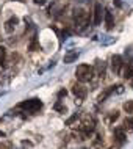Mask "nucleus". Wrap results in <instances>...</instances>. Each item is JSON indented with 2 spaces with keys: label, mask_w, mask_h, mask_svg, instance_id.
Segmentation results:
<instances>
[{
  "label": "nucleus",
  "mask_w": 133,
  "mask_h": 149,
  "mask_svg": "<svg viewBox=\"0 0 133 149\" xmlns=\"http://www.w3.org/2000/svg\"><path fill=\"white\" fill-rule=\"evenodd\" d=\"M132 88H133V82H132Z\"/></svg>",
  "instance_id": "b1692460"
},
{
  "label": "nucleus",
  "mask_w": 133,
  "mask_h": 149,
  "mask_svg": "<svg viewBox=\"0 0 133 149\" xmlns=\"http://www.w3.org/2000/svg\"><path fill=\"white\" fill-rule=\"evenodd\" d=\"M72 93H74L78 99H83L85 96H86L88 91H86V88H85L83 85H74V86H72Z\"/></svg>",
  "instance_id": "0eeeda50"
},
{
  "label": "nucleus",
  "mask_w": 133,
  "mask_h": 149,
  "mask_svg": "<svg viewBox=\"0 0 133 149\" xmlns=\"http://www.w3.org/2000/svg\"><path fill=\"white\" fill-rule=\"evenodd\" d=\"M55 110H58V111H63V110H64V107H63L61 104L58 102V104H56V105H55Z\"/></svg>",
  "instance_id": "aec40b11"
},
{
  "label": "nucleus",
  "mask_w": 133,
  "mask_h": 149,
  "mask_svg": "<svg viewBox=\"0 0 133 149\" xmlns=\"http://www.w3.org/2000/svg\"><path fill=\"white\" fill-rule=\"evenodd\" d=\"M30 50H39L38 41H36V36H33V39H31V44H30Z\"/></svg>",
  "instance_id": "dca6fc26"
},
{
  "label": "nucleus",
  "mask_w": 133,
  "mask_h": 149,
  "mask_svg": "<svg viewBox=\"0 0 133 149\" xmlns=\"http://www.w3.org/2000/svg\"><path fill=\"white\" fill-rule=\"evenodd\" d=\"M66 94H67V91L66 90H61V91L58 93V97H63V96H66Z\"/></svg>",
  "instance_id": "412c9836"
},
{
  "label": "nucleus",
  "mask_w": 133,
  "mask_h": 149,
  "mask_svg": "<svg viewBox=\"0 0 133 149\" xmlns=\"http://www.w3.org/2000/svg\"><path fill=\"white\" fill-rule=\"evenodd\" d=\"M103 17H105L107 30H111L113 27H114V19H113V13H111L110 10H105V14H103Z\"/></svg>",
  "instance_id": "6e6552de"
},
{
  "label": "nucleus",
  "mask_w": 133,
  "mask_h": 149,
  "mask_svg": "<svg viewBox=\"0 0 133 149\" xmlns=\"http://www.w3.org/2000/svg\"><path fill=\"white\" fill-rule=\"evenodd\" d=\"M103 14H105V10L102 8V5L96 3V6H94V25H100L102 24Z\"/></svg>",
  "instance_id": "39448f33"
},
{
  "label": "nucleus",
  "mask_w": 133,
  "mask_h": 149,
  "mask_svg": "<svg viewBox=\"0 0 133 149\" xmlns=\"http://www.w3.org/2000/svg\"><path fill=\"white\" fill-rule=\"evenodd\" d=\"M92 75H94V69L89 66V64H80L77 66V71H75V77H77L78 82H89L92 79Z\"/></svg>",
  "instance_id": "f257e3e1"
},
{
  "label": "nucleus",
  "mask_w": 133,
  "mask_h": 149,
  "mask_svg": "<svg viewBox=\"0 0 133 149\" xmlns=\"http://www.w3.org/2000/svg\"><path fill=\"white\" fill-rule=\"evenodd\" d=\"M17 24H19V19L16 17V16H13V17H10V19H8V21L5 22V31H6V33H13Z\"/></svg>",
  "instance_id": "423d86ee"
},
{
  "label": "nucleus",
  "mask_w": 133,
  "mask_h": 149,
  "mask_svg": "<svg viewBox=\"0 0 133 149\" xmlns=\"http://www.w3.org/2000/svg\"><path fill=\"white\" fill-rule=\"evenodd\" d=\"M124 110H125L127 113H133V100H127V102L124 104Z\"/></svg>",
  "instance_id": "4468645a"
},
{
  "label": "nucleus",
  "mask_w": 133,
  "mask_h": 149,
  "mask_svg": "<svg viewBox=\"0 0 133 149\" xmlns=\"http://www.w3.org/2000/svg\"><path fill=\"white\" fill-rule=\"evenodd\" d=\"M118 118H119V113H118V111H113L111 116H110V121H116Z\"/></svg>",
  "instance_id": "6ab92c4d"
},
{
  "label": "nucleus",
  "mask_w": 133,
  "mask_h": 149,
  "mask_svg": "<svg viewBox=\"0 0 133 149\" xmlns=\"http://www.w3.org/2000/svg\"><path fill=\"white\" fill-rule=\"evenodd\" d=\"M0 64L2 66L6 64V49L5 47H0Z\"/></svg>",
  "instance_id": "ddd939ff"
},
{
  "label": "nucleus",
  "mask_w": 133,
  "mask_h": 149,
  "mask_svg": "<svg viewBox=\"0 0 133 149\" xmlns=\"http://www.w3.org/2000/svg\"><path fill=\"white\" fill-rule=\"evenodd\" d=\"M114 5L119 8V6H121V0H114Z\"/></svg>",
  "instance_id": "5701e85b"
},
{
  "label": "nucleus",
  "mask_w": 133,
  "mask_h": 149,
  "mask_svg": "<svg viewBox=\"0 0 133 149\" xmlns=\"http://www.w3.org/2000/svg\"><path fill=\"white\" fill-rule=\"evenodd\" d=\"M19 108L28 111V113H36L42 108V102L39 99H28V100H22L19 104Z\"/></svg>",
  "instance_id": "f03ea898"
},
{
  "label": "nucleus",
  "mask_w": 133,
  "mask_h": 149,
  "mask_svg": "<svg viewBox=\"0 0 133 149\" xmlns=\"http://www.w3.org/2000/svg\"><path fill=\"white\" fill-rule=\"evenodd\" d=\"M74 19H75V24H77L78 27L88 25V14L85 13L82 8H77V10L74 11Z\"/></svg>",
  "instance_id": "7ed1b4c3"
},
{
  "label": "nucleus",
  "mask_w": 133,
  "mask_h": 149,
  "mask_svg": "<svg viewBox=\"0 0 133 149\" xmlns=\"http://www.w3.org/2000/svg\"><path fill=\"white\" fill-rule=\"evenodd\" d=\"M122 57L121 55H113L111 57V71L114 74H119L121 69H122Z\"/></svg>",
  "instance_id": "20e7f679"
},
{
  "label": "nucleus",
  "mask_w": 133,
  "mask_h": 149,
  "mask_svg": "<svg viewBox=\"0 0 133 149\" xmlns=\"http://www.w3.org/2000/svg\"><path fill=\"white\" fill-rule=\"evenodd\" d=\"M125 126H128V127L133 130V118H127V119H125Z\"/></svg>",
  "instance_id": "a211bd4d"
},
{
  "label": "nucleus",
  "mask_w": 133,
  "mask_h": 149,
  "mask_svg": "<svg viewBox=\"0 0 133 149\" xmlns=\"http://www.w3.org/2000/svg\"><path fill=\"white\" fill-rule=\"evenodd\" d=\"M94 127H96V124H94L92 119H86L82 124V130L85 132V134H91V132H94Z\"/></svg>",
  "instance_id": "1a4fd4ad"
},
{
  "label": "nucleus",
  "mask_w": 133,
  "mask_h": 149,
  "mask_svg": "<svg viewBox=\"0 0 133 149\" xmlns=\"http://www.w3.org/2000/svg\"><path fill=\"white\" fill-rule=\"evenodd\" d=\"M111 149H113V148H111Z\"/></svg>",
  "instance_id": "393cba45"
},
{
  "label": "nucleus",
  "mask_w": 133,
  "mask_h": 149,
  "mask_svg": "<svg viewBox=\"0 0 133 149\" xmlns=\"http://www.w3.org/2000/svg\"><path fill=\"white\" fill-rule=\"evenodd\" d=\"M124 77L125 79L133 77V60H130V61L127 63V69L124 71Z\"/></svg>",
  "instance_id": "f8f14e48"
},
{
  "label": "nucleus",
  "mask_w": 133,
  "mask_h": 149,
  "mask_svg": "<svg viewBox=\"0 0 133 149\" xmlns=\"http://www.w3.org/2000/svg\"><path fill=\"white\" fill-rule=\"evenodd\" d=\"M114 136H116V140H118V143H125V140H127V136H125V134H124V130L122 129H116L114 130Z\"/></svg>",
  "instance_id": "9b49d317"
},
{
  "label": "nucleus",
  "mask_w": 133,
  "mask_h": 149,
  "mask_svg": "<svg viewBox=\"0 0 133 149\" xmlns=\"http://www.w3.org/2000/svg\"><path fill=\"white\" fill-rule=\"evenodd\" d=\"M97 72H99V75L105 74V63L103 61H97Z\"/></svg>",
  "instance_id": "2eb2a0df"
},
{
  "label": "nucleus",
  "mask_w": 133,
  "mask_h": 149,
  "mask_svg": "<svg viewBox=\"0 0 133 149\" xmlns=\"http://www.w3.org/2000/svg\"><path fill=\"white\" fill-rule=\"evenodd\" d=\"M77 116H78V115H77V113H75L74 116H72V118H69V119H67V121H66V126H71V124H72V123H74V121H75V119H77Z\"/></svg>",
  "instance_id": "f3484780"
},
{
  "label": "nucleus",
  "mask_w": 133,
  "mask_h": 149,
  "mask_svg": "<svg viewBox=\"0 0 133 149\" xmlns=\"http://www.w3.org/2000/svg\"><path fill=\"white\" fill-rule=\"evenodd\" d=\"M46 2H47V0H35V3H36V5H44Z\"/></svg>",
  "instance_id": "4be33fe9"
},
{
  "label": "nucleus",
  "mask_w": 133,
  "mask_h": 149,
  "mask_svg": "<svg viewBox=\"0 0 133 149\" xmlns=\"http://www.w3.org/2000/svg\"><path fill=\"white\" fill-rule=\"evenodd\" d=\"M78 55H80V54H78L77 50H69L66 55H64V63H67V64H69V63H74L75 60L78 58Z\"/></svg>",
  "instance_id": "9d476101"
}]
</instances>
